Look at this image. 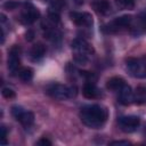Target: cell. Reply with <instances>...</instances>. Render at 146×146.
<instances>
[{"instance_id":"7a4b0ae2","label":"cell","mask_w":146,"mask_h":146,"mask_svg":"<svg viewBox=\"0 0 146 146\" xmlns=\"http://www.w3.org/2000/svg\"><path fill=\"white\" fill-rule=\"evenodd\" d=\"M47 94L58 100H64L67 98H72L76 95L75 87H68L62 83H52L47 88Z\"/></svg>"},{"instance_id":"2e32d148","label":"cell","mask_w":146,"mask_h":146,"mask_svg":"<svg viewBox=\"0 0 146 146\" xmlns=\"http://www.w3.org/2000/svg\"><path fill=\"white\" fill-rule=\"evenodd\" d=\"M133 103L137 105H141L146 103V88L145 87H137L133 91Z\"/></svg>"},{"instance_id":"83f0119b","label":"cell","mask_w":146,"mask_h":146,"mask_svg":"<svg viewBox=\"0 0 146 146\" xmlns=\"http://www.w3.org/2000/svg\"><path fill=\"white\" fill-rule=\"evenodd\" d=\"M42 1H50V0H42Z\"/></svg>"},{"instance_id":"ac0fdd59","label":"cell","mask_w":146,"mask_h":146,"mask_svg":"<svg viewBox=\"0 0 146 146\" xmlns=\"http://www.w3.org/2000/svg\"><path fill=\"white\" fill-rule=\"evenodd\" d=\"M73 60L78 65H86L88 63V55L75 51V54L73 55Z\"/></svg>"},{"instance_id":"ffe728a7","label":"cell","mask_w":146,"mask_h":146,"mask_svg":"<svg viewBox=\"0 0 146 146\" xmlns=\"http://www.w3.org/2000/svg\"><path fill=\"white\" fill-rule=\"evenodd\" d=\"M64 6H65V3H64L63 0H51V3H50V10L59 13V11L64 8Z\"/></svg>"},{"instance_id":"e0dca14e","label":"cell","mask_w":146,"mask_h":146,"mask_svg":"<svg viewBox=\"0 0 146 146\" xmlns=\"http://www.w3.org/2000/svg\"><path fill=\"white\" fill-rule=\"evenodd\" d=\"M18 76L23 82H30L33 78V70L30 67H23L18 71Z\"/></svg>"},{"instance_id":"7c38bea8","label":"cell","mask_w":146,"mask_h":146,"mask_svg":"<svg viewBox=\"0 0 146 146\" xmlns=\"http://www.w3.org/2000/svg\"><path fill=\"white\" fill-rule=\"evenodd\" d=\"M82 94L88 99H95L100 97V90L96 87L94 82H86L82 88Z\"/></svg>"},{"instance_id":"3957f363","label":"cell","mask_w":146,"mask_h":146,"mask_svg":"<svg viewBox=\"0 0 146 146\" xmlns=\"http://www.w3.org/2000/svg\"><path fill=\"white\" fill-rule=\"evenodd\" d=\"M125 66L130 75L137 79L146 78V59L145 58H136L129 57L125 59Z\"/></svg>"},{"instance_id":"4316f807","label":"cell","mask_w":146,"mask_h":146,"mask_svg":"<svg viewBox=\"0 0 146 146\" xmlns=\"http://www.w3.org/2000/svg\"><path fill=\"white\" fill-rule=\"evenodd\" d=\"M110 144L111 145H129L130 143L128 140H114V141H111Z\"/></svg>"},{"instance_id":"7402d4cb","label":"cell","mask_w":146,"mask_h":146,"mask_svg":"<svg viewBox=\"0 0 146 146\" xmlns=\"http://www.w3.org/2000/svg\"><path fill=\"white\" fill-rule=\"evenodd\" d=\"M1 94H2V96L6 99H11V98H15V96H16L15 91L11 88H3L2 91H1Z\"/></svg>"},{"instance_id":"52a82bcc","label":"cell","mask_w":146,"mask_h":146,"mask_svg":"<svg viewBox=\"0 0 146 146\" xmlns=\"http://www.w3.org/2000/svg\"><path fill=\"white\" fill-rule=\"evenodd\" d=\"M19 55H21V48L16 44L13 46L8 54V68L13 74L18 71V67L21 64Z\"/></svg>"},{"instance_id":"cb8c5ba5","label":"cell","mask_w":146,"mask_h":146,"mask_svg":"<svg viewBox=\"0 0 146 146\" xmlns=\"http://www.w3.org/2000/svg\"><path fill=\"white\" fill-rule=\"evenodd\" d=\"M36 145H43V146L48 145V146H50L51 145V141L49 139H47V138H41L40 140L36 141Z\"/></svg>"},{"instance_id":"9c48e42d","label":"cell","mask_w":146,"mask_h":146,"mask_svg":"<svg viewBox=\"0 0 146 146\" xmlns=\"http://www.w3.org/2000/svg\"><path fill=\"white\" fill-rule=\"evenodd\" d=\"M70 18L71 21L76 24L78 26H86L89 27L92 25V17L89 13H78V11H72L70 13Z\"/></svg>"},{"instance_id":"d4e9b609","label":"cell","mask_w":146,"mask_h":146,"mask_svg":"<svg viewBox=\"0 0 146 146\" xmlns=\"http://www.w3.org/2000/svg\"><path fill=\"white\" fill-rule=\"evenodd\" d=\"M25 39L27 41H32L34 39V32L32 30H27V32L25 33Z\"/></svg>"},{"instance_id":"6da1fadb","label":"cell","mask_w":146,"mask_h":146,"mask_svg":"<svg viewBox=\"0 0 146 146\" xmlns=\"http://www.w3.org/2000/svg\"><path fill=\"white\" fill-rule=\"evenodd\" d=\"M80 119L89 128L98 129L107 120V111L100 105H88L81 108Z\"/></svg>"},{"instance_id":"5bb4252c","label":"cell","mask_w":146,"mask_h":146,"mask_svg":"<svg viewBox=\"0 0 146 146\" xmlns=\"http://www.w3.org/2000/svg\"><path fill=\"white\" fill-rule=\"evenodd\" d=\"M91 5L98 14L106 15L111 11V5L107 0H94Z\"/></svg>"},{"instance_id":"8992f818","label":"cell","mask_w":146,"mask_h":146,"mask_svg":"<svg viewBox=\"0 0 146 146\" xmlns=\"http://www.w3.org/2000/svg\"><path fill=\"white\" fill-rule=\"evenodd\" d=\"M140 120L138 116L135 115H128V116H122L119 119V127L122 131L124 132H133L137 130V128L139 127Z\"/></svg>"},{"instance_id":"4fadbf2b","label":"cell","mask_w":146,"mask_h":146,"mask_svg":"<svg viewBox=\"0 0 146 146\" xmlns=\"http://www.w3.org/2000/svg\"><path fill=\"white\" fill-rule=\"evenodd\" d=\"M46 54V47L42 43H36L34 44L31 50H30V57L33 62H38Z\"/></svg>"},{"instance_id":"ba28073f","label":"cell","mask_w":146,"mask_h":146,"mask_svg":"<svg viewBox=\"0 0 146 146\" xmlns=\"http://www.w3.org/2000/svg\"><path fill=\"white\" fill-rule=\"evenodd\" d=\"M39 17H40L39 10L36 8H34L32 5H30L29 7L24 8V10L22 11V14L19 16V21H21V23H23L25 25H30V24L34 23Z\"/></svg>"},{"instance_id":"8fae6325","label":"cell","mask_w":146,"mask_h":146,"mask_svg":"<svg viewBox=\"0 0 146 146\" xmlns=\"http://www.w3.org/2000/svg\"><path fill=\"white\" fill-rule=\"evenodd\" d=\"M119 102L125 106L133 103V91L127 83L119 90Z\"/></svg>"},{"instance_id":"484cf974","label":"cell","mask_w":146,"mask_h":146,"mask_svg":"<svg viewBox=\"0 0 146 146\" xmlns=\"http://www.w3.org/2000/svg\"><path fill=\"white\" fill-rule=\"evenodd\" d=\"M1 131H2V137H1V143L5 145L6 144V137H7V130H6V127H1Z\"/></svg>"},{"instance_id":"9a60e30c","label":"cell","mask_w":146,"mask_h":146,"mask_svg":"<svg viewBox=\"0 0 146 146\" xmlns=\"http://www.w3.org/2000/svg\"><path fill=\"white\" fill-rule=\"evenodd\" d=\"M124 84H125V82L121 76H113L107 80L106 88L111 91H119Z\"/></svg>"},{"instance_id":"44dd1931","label":"cell","mask_w":146,"mask_h":146,"mask_svg":"<svg viewBox=\"0 0 146 146\" xmlns=\"http://www.w3.org/2000/svg\"><path fill=\"white\" fill-rule=\"evenodd\" d=\"M48 21H49L51 24H54V25L59 24V22H60L59 13H57V11H52V10H49V13H48Z\"/></svg>"},{"instance_id":"30bf717a","label":"cell","mask_w":146,"mask_h":146,"mask_svg":"<svg viewBox=\"0 0 146 146\" xmlns=\"http://www.w3.org/2000/svg\"><path fill=\"white\" fill-rule=\"evenodd\" d=\"M71 46H72V49H74L78 52H82V54H86V55H90V54L94 52V48L86 40H83L81 38L74 39L72 41Z\"/></svg>"},{"instance_id":"277c9868","label":"cell","mask_w":146,"mask_h":146,"mask_svg":"<svg viewBox=\"0 0 146 146\" xmlns=\"http://www.w3.org/2000/svg\"><path fill=\"white\" fill-rule=\"evenodd\" d=\"M11 115L25 128L32 125L34 122V114L30 111H25L21 106H13L11 107Z\"/></svg>"},{"instance_id":"603a6c76","label":"cell","mask_w":146,"mask_h":146,"mask_svg":"<svg viewBox=\"0 0 146 146\" xmlns=\"http://www.w3.org/2000/svg\"><path fill=\"white\" fill-rule=\"evenodd\" d=\"M18 6H19V2H17L15 0H9V1H7V2L3 3V8H6L7 10H14Z\"/></svg>"},{"instance_id":"d6986e66","label":"cell","mask_w":146,"mask_h":146,"mask_svg":"<svg viewBox=\"0 0 146 146\" xmlns=\"http://www.w3.org/2000/svg\"><path fill=\"white\" fill-rule=\"evenodd\" d=\"M115 3L121 9H132L135 7V0H115Z\"/></svg>"},{"instance_id":"5b68a950","label":"cell","mask_w":146,"mask_h":146,"mask_svg":"<svg viewBox=\"0 0 146 146\" xmlns=\"http://www.w3.org/2000/svg\"><path fill=\"white\" fill-rule=\"evenodd\" d=\"M132 22V16L131 15H122L120 17L114 18L111 23H108L107 25H105L103 27V30L107 33H114L117 32L121 29L128 27Z\"/></svg>"}]
</instances>
